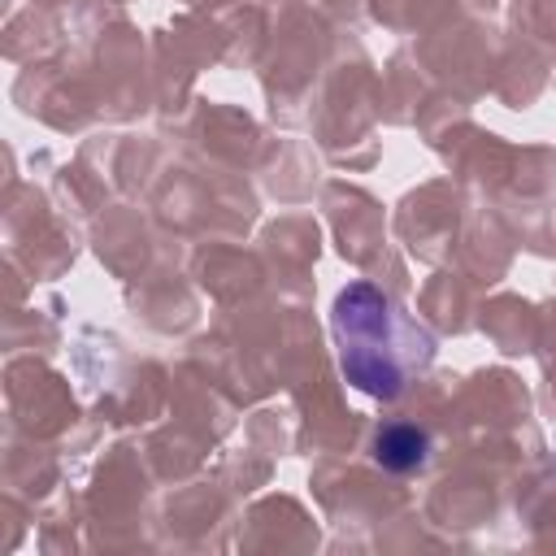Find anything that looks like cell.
Returning a JSON list of instances; mask_svg holds the SVG:
<instances>
[{
  "mask_svg": "<svg viewBox=\"0 0 556 556\" xmlns=\"http://www.w3.org/2000/svg\"><path fill=\"white\" fill-rule=\"evenodd\" d=\"M330 330L348 382L378 400H395L434 356V339L374 282H348L334 295Z\"/></svg>",
  "mask_w": 556,
  "mask_h": 556,
  "instance_id": "1",
  "label": "cell"
},
{
  "mask_svg": "<svg viewBox=\"0 0 556 556\" xmlns=\"http://www.w3.org/2000/svg\"><path fill=\"white\" fill-rule=\"evenodd\" d=\"M378 460L387 469H413L426 460V434L417 426H387L378 430Z\"/></svg>",
  "mask_w": 556,
  "mask_h": 556,
  "instance_id": "2",
  "label": "cell"
}]
</instances>
